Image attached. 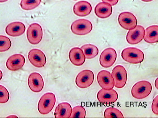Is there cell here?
<instances>
[{
    "label": "cell",
    "mask_w": 158,
    "mask_h": 118,
    "mask_svg": "<svg viewBox=\"0 0 158 118\" xmlns=\"http://www.w3.org/2000/svg\"><path fill=\"white\" fill-rule=\"evenodd\" d=\"M121 56L125 61L133 64L140 63L143 62L144 58L143 52L135 47H128L123 49Z\"/></svg>",
    "instance_id": "6da1fadb"
},
{
    "label": "cell",
    "mask_w": 158,
    "mask_h": 118,
    "mask_svg": "<svg viewBox=\"0 0 158 118\" xmlns=\"http://www.w3.org/2000/svg\"><path fill=\"white\" fill-rule=\"evenodd\" d=\"M152 87L149 81H142L137 82L131 88V94L136 99L147 98L151 93Z\"/></svg>",
    "instance_id": "7a4b0ae2"
},
{
    "label": "cell",
    "mask_w": 158,
    "mask_h": 118,
    "mask_svg": "<svg viewBox=\"0 0 158 118\" xmlns=\"http://www.w3.org/2000/svg\"><path fill=\"white\" fill-rule=\"evenodd\" d=\"M56 96L51 92H48L43 95L38 102V110L43 115L49 114L52 110L55 105Z\"/></svg>",
    "instance_id": "3957f363"
},
{
    "label": "cell",
    "mask_w": 158,
    "mask_h": 118,
    "mask_svg": "<svg viewBox=\"0 0 158 118\" xmlns=\"http://www.w3.org/2000/svg\"><path fill=\"white\" fill-rule=\"evenodd\" d=\"M92 29V23L87 19L77 20L73 22L71 26L72 32L77 35H85L88 34Z\"/></svg>",
    "instance_id": "277c9868"
},
{
    "label": "cell",
    "mask_w": 158,
    "mask_h": 118,
    "mask_svg": "<svg viewBox=\"0 0 158 118\" xmlns=\"http://www.w3.org/2000/svg\"><path fill=\"white\" fill-rule=\"evenodd\" d=\"M27 36L30 44L33 45L39 44L43 36V29L40 25L37 23L30 25L27 29Z\"/></svg>",
    "instance_id": "5b68a950"
},
{
    "label": "cell",
    "mask_w": 158,
    "mask_h": 118,
    "mask_svg": "<svg viewBox=\"0 0 158 118\" xmlns=\"http://www.w3.org/2000/svg\"><path fill=\"white\" fill-rule=\"evenodd\" d=\"M114 86L116 88H121L127 83V73L126 69L122 65H117L114 68L112 72Z\"/></svg>",
    "instance_id": "8992f818"
},
{
    "label": "cell",
    "mask_w": 158,
    "mask_h": 118,
    "mask_svg": "<svg viewBox=\"0 0 158 118\" xmlns=\"http://www.w3.org/2000/svg\"><path fill=\"white\" fill-rule=\"evenodd\" d=\"M94 75L92 71L89 70H84L78 74L75 83L79 88H86L90 87L93 83Z\"/></svg>",
    "instance_id": "52a82bcc"
},
{
    "label": "cell",
    "mask_w": 158,
    "mask_h": 118,
    "mask_svg": "<svg viewBox=\"0 0 158 118\" xmlns=\"http://www.w3.org/2000/svg\"><path fill=\"white\" fill-rule=\"evenodd\" d=\"M117 57V52L114 49L112 48H107L100 55V65L102 67L106 68L110 67L115 62Z\"/></svg>",
    "instance_id": "ba28073f"
},
{
    "label": "cell",
    "mask_w": 158,
    "mask_h": 118,
    "mask_svg": "<svg viewBox=\"0 0 158 118\" xmlns=\"http://www.w3.org/2000/svg\"><path fill=\"white\" fill-rule=\"evenodd\" d=\"M120 26L126 30L133 29L137 26V20L134 15L128 12L120 14L118 18Z\"/></svg>",
    "instance_id": "9c48e42d"
},
{
    "label": "cell",
    "mask_w": 158,
    "mask_h": 118,
    "mask_svg": "<svg viewBox=\"0 0 158 118\" xmlns=\"http://www.w3.org/2000/svg\"><path fill=\"white\" fill-rule=\"evenodd\" d=\"M97 98L100 103L108 105L117 101L118 95L117 92L113 88L110 90L102 88L98 92Z\"/></svg>",
    "instance_id": "30bf717a"
},
{
    "label": "cell",
    "mask_w": 158,
    "mask_h": 118,
    "mask_svg": "<svg viewBox=\"0 0 158 118\" xmlns=\"http://www.w3.org/2000/svg\"><path fill=\"white\" fill-rule=\"evenodd\" d=\"M28 57L31 63L37 68L44 67L46 63V57L44 53L38 49H33L28 53Z\"/></svg>",
    "instance_id": "8fae6325"
},
{
    "label": "cell",
    "mask_w": 158,
    "mask_h": 118,
    "mask_svg": "<svg viewBox=\"0 0 158 118\" xmlns=\"http://www.w3.org/2000/svg\"><path fill=\"white\" fill-rule=\"evenodd\" d=\"M145 34V29L141 26H136L135 28L128 31L126 37L128 44L135 45L143 40Z\"/></svg>",
    "instance_id": "7c38bea8"
},
{
    "label": "cell",
    "mask_w": 158,
    "mask_h": 118,
    "mask_svg": "<svg viewBox=\"0 0 158 118\" xmlns=\"http://www.w3.org/2000/svg\"><path fill=\"white\" fill-rule=\"evenodd\" d=\"M98 82L100 87L106 90H110L114 87V82L112 74L106 70H102L98 73Z\"/></svg>",
    "instance_id": "4fadbf2b"
},
{
    "label": "cell",
    "mask_w": 158,
    "mask_h": 118,
    "mask_svg": "<svg viewBox=\"0 0 158 118\" xmlns=\"http://www.w3.org/2000/svg\"><path fill=\"white\" fill-rule=\"evenodd\" d=\"M28 84L31 90L35 93H39L44 87V82L43 77L40 74L37 72H33L29 75Z\"/></svg>",
    "instance_id": "5bb4252c"
},
{
    "label": "cell",
    "mask_w": 158,
    "mask_h": 118,
    "mask_svg": "<svg viewBox=\"0 0 158 118\" xmlns=\"http://www.w3.org/2000/svg\"><path fill=\"white\" fill-rule=\"evenodd\" d=\"M25 63V58L23 55L16 54L11 55L6 61L7 69L11 71H17L23 67Z\"/></svg>",
    "instance_id": "9a60e30c"
},
{
    "label": "cell",
    "mask_w": 158,
    "mask_h": 118,
    "mask_svg": "<svg viewBox=\"0 0 158 118\" xmlns=\"http://www.w3.org/2000/svg\"><path fill=\"white\" fill-rule=\"evenodd\" d=\"M70 62L76 66H81L85 62L86 58L81 48L75 47L72 49L69 53Z\"/></svg>",
    "instance_id": "2e32d148"
},
{
    "label": "cell",
    "mask_w": 158,
    "mask_h": 118,
    "mask_svg": "<svg viewBox=\"0 0 158 118\" xmlns=\"http://www.w3.org/2000/svg\"><path fill=\"white\" fill-rule=\"evenodd\" d=\"M25 30V26L22 22H19L10 23L6 28V32L7 35L14 37L22 35Z\"/></svg>",
    "instance_id": "e0dca14e"
},
{
    "label": "cell",
    "mask_w": 158,
    "mask_h": 118,
    "mask_svg": "<svg viewBox=\"0 0 158 118\" xmlns=\"http://www.w3.org/2000/svg\"><path fill=\"white\" fill-rule=\"evenodd\" d=\"M73 11L77 16L80 17H86L91 13L92 6L87 1H80L74 5Z\"/></svg>",
    "instance_id": "ac0fdd59"
},
{
    "label": "cell",
    "mask_w": 158,
    "mask_h": 118,
    "mask_svg": "<svg viewBox=\"0 0 158 118\" xmlns=\"http://www.w3.org/2000/svg\"><path fill=\"white\" fill-rule=\"evenodd\" d=\"M94 12L98 18H107L112 14V7L110 5L106 2H99L95 7Z\"/></svg>",
    "instance_id": "d6986e66"
},
{
    "label": "cell",
    "mask_w": 158,
    "mask_h": 118,
    "mask_svg": "<svg viewBox=\"0 0 158 118\" xmlns=\"http://www.w3.org/2000/svg\"><path fill=\"white\" fill-rule=\"evenodd\" d=\"M143 39L149 44H154L158 41V26H149L145 30V34Z\"/></svg>",
    "instance_id": "ffe728a7"
},
{
    "label": "cell",
    "mask_w": 158,
    "mask_h": 118,
    "mask_svg": "<svg viewBox=\"0 0 158 118\" xmlns=\"http://www.w3.org/2000/svg\"><path fill=\"white\" fill-rule=\"evenodd\" d=\"M72 107L69 103H62L58 104L54 112L56 118H70L72 112Z\"/></svg>",
    "instance_id": "44dd1931"
},
{
    "label": "cell",
    "mask_w": 158,
    "mask_h": 118,
    "mask_svg": "<svg viewBox=\"0 0 158 118\" xmlns=\"http://www.w3.org/2000/svg\"><path fill=\"white\" fill-rule=\"evenodd\" d=\"M85 58L87 59H92L98 55V49L96 45L91 44H86L81 47Z\"/></svg>",
    "instance_id": "7402d4cb"
},
{
    "label": "cell",
    "mask_w": 158,
    "mask_h": 118,
    "mask_svg": "<svg viewBox=\"0 0 158 118\" xmlns=\"http://www.w3.org/2000/svg\"><path fill=\"white\" fill-rule=\"evenodd\" d=\"M41 0H21V8L25 10H31L38 7Z\"/></svg>",
    "instance_id": "603a6c76"
},
{
    "label": "cell",
    "mask_w": 158,
    "mask_h": 118,
    "mask_svg": "<svg viewBox=\"0 0 158 118\" xmlns=\"http://www.w3.org/2000/svg\"><path fill=\"white\" fill-rule=\"evenodd\" d=\"M105 118H123V114L117 108L110 107L107 108L104 113Z\"/></svg>",
    "instance_id": "cb8c5ba5"
},
{
    "label": "cell",
    "mask_w": 158,
    "mask_h": 118,
    "mask_svg": "<svg viewBox=\"0 0 158 118\" xmlns=\"http://www.w3.org/2000/svg\"><path fill=\"white\" fill-rule=\"evenodd\" d=\"M86 111L85 108L81 106H77L72 109L70 118H85Z\"/></svg>",
    "instance_id": "d4e9b609"
},
{
    "label": "cell",
    "mask_w": 158,
    "mask_h": 118,
    "mask_svg": "<svg viewBox=\"0 0 158 118\" xmlns=\"http://www.w3.org/2000/svg\"><path fill=\"white\" fill-rule=\"evenodd\" d=\"M12 43L10 39L3 35H0V52L8 50L10 48Z\"/></svg>",
    "instance_id": "484cf974"
},
{
    "label": "cell",
    "mask_w": 158,
    "mask_h": 118,
    "mask_svg": "<svg viewBox=\"0 0 158 118\" xmlns=\"http://www.w3.org/2000/svg\"><path fill=\"white\" fill-rule=\"evenodd\" d=\"M10 94L7 88L2 85H0V103H5L8 102Z\"/></svg>",
    "instance_id": "4316f807"
},
{
    "label": "cell",
    "mask_w": 158,
    "mask_h": 118,
    "mask_svg": "<svg viewBox=\"0 0 158 118\" xmlns=\"http://www.w3.org/2000/svg\"><path fill=\"white\" fill-rule=\"evenodd\" d=\"M158 96H156L153 100L152 104V109L153 112L156 115H158Z\"/></svg>",
    "instance_id": "83f0119b"
},
{
    "label": "cell",
    "mask_w": 158,
    "mask_h": 118,
    "mask_svg": "<svg viewBox=\"0 0 158 118\" xmlns=\"http://www.w3.org/2000/svg\"><path fill=\"white\" fill-rule=\"evenodd\" d=\"M103 2L109 4L111 6H115L118 2V0H102Z\"/></svg>",
    "instance_id": "f1b7e54d"
},
{
    "label": "cell",
    "mask_w": 158,
    "mask_h": 118,
    "mask_svg": "<svg viewBox=\"0 0 158 118\" xmlns=\"http://www.w3.org/2000/svg\"><path fill=\"white\" fill-rule=\"evenodd\" d=\"M155 86L156 87V89H158V77H157L156 80H155Z\"/></svg>",
    "instance_id": "f546056e"
},
{
    "label": "cell",
    "mask_w": 158,
    "mask_h": 118,
    "mask_svg": "<svg viewBox=\"0 0 158 118\" xmlns=\"http://www.w3.org/2000/svg\"><path fill=\"white\" fill-rule=\"evenodd\" d=\"M2 76H3V74H2V71H1V70H0V81H1V79L2 78Z\"/></svg>",
    "instance_id": "4dcf8cb0"
},
{
    "label": "cell",
    "mask_w": 158,
    "mask_h": 118,
    "mask_svg": "<svg viewBox=\"0 0 158 118\" xmlns=\"http://www.w3.org/2000/svg\"><path fill=\"white\" fill-rule=\"evenodd\" d=\"M142 1H144L145 2H151V1H153V0H141Z\"/></svg>",
    "instance_id": "1f68e13d"
},
{
    "label": "cell",
    "mask_w": 158,
    "mask_h": 118,
    "mask_svg": "<svg viewBox=\"0 0 158 118\" xmlns=\"http://www.w3.org/2000/svg\"><path fill=\"white\" fill-rule=\"evenodd\" d=\"M7 1H8V0H0V2H6Z\"/></svg>",
    "instance_id": "d6a6232c"
},
{
    "label": "cell",
    "mask_w": 158,
    "mask_h": 118,
    "mask_svg": "<svg viewBox=\"0 0 158 118\" xmlns=\"http://www.w3.org/2000/svg\"><path fill=\"white\" fill-rule=\"evenodd\" d=\"M17 117V116H8V117Z\"/></svg>",
    "instance_id": "836d02e7"
},
{
    "label": "cell",
    "mask_w": 158,
    "mask_h": 118,
    "mask_svg": "<svg viewBox=\"0 0 158 118\" xmlns=\"http://www.w3.org/2000/svg\"><path fill=\"white\" fill-rule=\"evenodd\" d=\"M73 1H77V0H73Z\"/></svg>",
    "instance_id": "e575fe53"
}]
</instances>
